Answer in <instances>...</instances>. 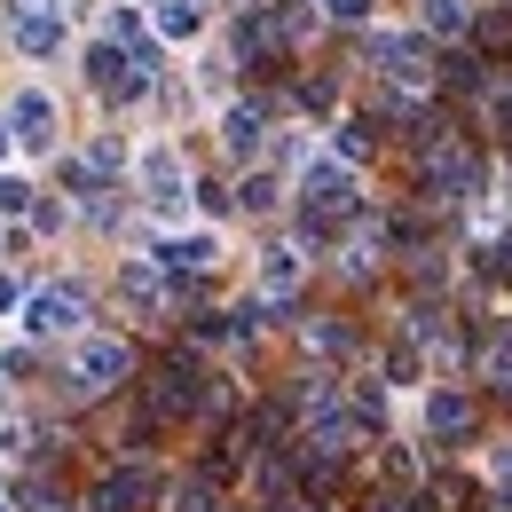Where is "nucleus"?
I'll return each instance as SVG.
<instances>
[{
	"label": "nucleus",
	"mask_w": 512,
	"mask_h": 512,
	"mask_svg": "<svg viewBox=\"0 0 512 512\" xmlns=\"http://www.w3.org/2000/svg\"><path fill=\"white\" fill-rule=\"evenodd\" d=\"M127 371H134L127 339H111V331H79V339H71V386H79V394H111Z\"/></svg>",
	"instance_id": "7ed1b4c3"
},
{
	"label": "nucleus",
	"mask_w": 512,
	"mask_h": 512,
	"mask_svg": "<svg viewBox=\"0 0 512 512\" xmlns=\"http://www.w3.org/2000/svg\"><path fill=\"white\" fill-rule=\"evenodd\" d=\"M16 449H24V434H16V426H0V465H8Z\"/></svg>",
	"instance_id": "473e14b6"
},
{
	"label": "nucleus",
	"mask_w": 512,
	"mask_h": 512,
	"mask_svg": "<svg viewBox=\"0 0 512 512\" xmlns=\"http://www.w3.org/2000/svg\"><path fill=\"white\" fill-rule=\"evenodd\" d=\"M237 205H245V213H268V205H276V182H268V174H245V182H237Z\"/></svg>",
	"instance_id": "b1692460"
},
{
	"label": "nucleus",
	"mask_w": 512,
	"mask_h": 512,
	"mask_svg": "<svg viewBox=\"0 0 512 512\" xmlns=\"http://www.w3.org/2000/svg\"><path fill=\"white\" fill-rule=\"evenodd\" d=\"M16 8H64V0H16Z\"/></svg>",
	"instance_id": "f704fd0d"
},
{
	"label": "nucleus",
	"mask_w": 512,
	"mask_h": 512,
	"mask_svg": "<svg viewBox=\"0 0 512 512\" xmlns=\"http://www.w3.org/2000/svg\"><path fill=\"white\" fill-rule=\"evenodd\" d=\"M8 150H16V127H8V111H0V158H8Z\"/></svg>",
	"instance_id": "72a5a7b5"
},
{
	"label": "nucleus",
	"mask_w": 512,
	"mask_h": 512,
	"mask_svg": "<svg viewBox=\"0 0 512 512\" xmlns=\"http://www.w3.org/2000/svg\"><path fill=\"white\" fill-rule=\"evenodd\" d=\"M87 166H95V174L127 166V142H119V134H95V142H87Z\"/></svg>",
	"instance_id": "5701e85b"
},
{
	"label": "nucleus",
	"mask_w": 512,
	"mask_h": 512,
	"mask_svg": "<svg viewBox=\"0 0 512 512\" xmlns=\"http://www.w3.org/2000/svg\"><path fill=\"white\" fill-rule=\"evenodd\" d=\"M426 434H434V442H465V434H473V402H465L457 386H434V394H426Z\"/></svg>",
	"instance_id": "9b49d317"
},
{
	"label": "nucleus",
	"mask_w": 512,
	"mask_h": 512,
	"mask_svg": "<svg viewBox=\"0 0 512 512\" xmlns=\"http://www.w3.org/2000/svg\"><path fill=\"white\" fill-rule=\"evenodd\" d=\"M300 205H316V213H355L363 197H355L347 158H308V174H300Z\"/></svg>",
	"instance_id": "0eeeda50"
},
{
	"label": "nucleus",
	"mask_w": 512,
	"mask_h": 512,
	"mask_svg": "<svg viewBox=\"0 0 512 512\" xmlns=\"http://www.w3.org/2000/svg\"><path fill=\"white\" fill-rule=\"evenodd\" d=\"M292 284H300V245H268V253H260V300L276 308Z\"/></svg>",
	"instance_id": "ddd939ff"
},
{
	"label": "nucleus",
	"mask_w": 512,
	"mask_h": 512,
	"mask_svg": "<svg viewBox=\"0 0 512 512\" xmlns=\"http://www.w3.org/2000/svg\"><path fill=\"white\" fill-rule=\"evenodd\" d=\"M308 347H316V355H347L355 331H347V323H308Z\"/></svg>",
	"instance_id": "4be33fe9"
},
{
	"label": "nucleus",
	"mask_w": 512,
	"mask_h": 512,
	"mask_svg": "<svg viewBox=\"0 0 512 512\" xmlns=\"http://www.w3.org/2000/svg\"><path fill=\"white\" fill-rule=\"evenodd\" d=\"M111 40H127V48H142L150 32H142V16H134V8H119V16H111Z\"/></svg>",
	"instance_id": "c756f323"
},
{
	"label": "nucleus",
	"mask_w": 512,
	"mask_h": 512,
	"mask_svg": "<svg viewBox=\"0 0 512 512\" xmlns=\"http://www.w3.org/2000/svg\"><path fill=\"white\" fill-rule=\"evenodd\" d=\"M363 150H371V127H363V119H347V127H339V158H347V166H355V158H363Z\"/></svg>",
	"instance_id": "cd10ccee"
},
{
	"label": "nucleus",
	"mask_w": 512,
	"mask_h": 512,
	"mask_svg": "<svg viewBox=\"0 0 512 512\" xmlns=\"http://www.w3.org/2000/svg\"><path fill=\"white\" fill-rule=\"evenodd\" d=\"M371 64H379L402 95L434 79V56H426V40H418V32H371Z\"/></svg>",
	"instance_id": "39448f33"
},
{
	"label": "nucleus",
	"mask_w": 512,
	"mask_h": 512,
	"mask_svg": "<svg viewBox=\"0 0 512 512\" xmlns=\"http://www.w3.org/2000/svg\"><path fill=\"white\" fill-rule=\"evenodd\" d=\"M426 32H442V40L473 32V0H426Z\"/></svg>",
	"instance_id": "aec40b11"
},
{
	"label": "nucleus",
	"mask_w": 512,
	"mask_h": 512,
	"mask_svg": "<svg viewBox=\"0 0 512 512\" xmlns=\"http://www.w3.org/2000/svg\"><path fill=\"white\" fill-rule=\"evenodd\" d=\"M473 363H481V379H489V386L512 402V331H497L489 347H473Z\"/></svg>",
	"instance_id": "a211bd4d"
},
{
	"label": "nucleus",
	"mask_w": 512,
	"mask_h": 512,
	"mask_svg": "<svg viewBox=\"0 0 512 512\" xmlns=\"http://www.w3.org/2000/svg\"><path fill=\"white\" fill-rule=\"evenodd\" d=\"M473 497H481V489H473L465 473H442V481H434V512H473Z\"/></svg>",
	"instance_id": "412c9836"
},
{
	"label": "nucleus",
	"mask_w": 512,
	"mask_h": 512,
	"mask_svg": "<svg viewBox=\"0 0 512 512\" xmlns=\"http://www.w3.org/2000/svg\"><path fill=\"white\" fill-rule=\"evenodd\" d=\"M8 32H16V48H24L32 64H48V56L64 48V16H56V8H16Z\"/></svg>",
	"instance_id": "9d476101"
},
{
	"label": "nucleus",
	"mask_w": 512,
	"mask_h": 512,
	"mask_svg": "<svg viewBox=\"0 0 512 512\" xmlns=\"http://www.w3.org/2000/svg\"><path fill=\"white\" fill-rule=\"evenodd\" d=\"M473 40H481V48H505V40H512V16H473Z\"/></svg>",
	"instance_id": "bb28decb"
},
{
	"label": "nucleus",
	"mask_w": 512,
	"mask_h": 512,
	"mask_svg": "<svg viewBox=\"0 0 512 512\" xmlns=\"http://www.w3.org/2000/svg\"><path fill=\"white\" fill-rule=\"evenodd\" d=\"M119 292H127L134 308H158V300H166V268H158V260H127V268H119Z\"/></svg>",
	"instance_id": "dca6fc26"
},
{
	"label": "nucleus",
	"mask_w": 512,
	"mask_h": 512,
	"mask_svg": "<svg viewBox=\"0 0 512 512\" xmlns=\"http://www.w3.org/2000/svg\"><path fill=\"white\" fill-rule=\"evenodd\" d=\"M489 481H497V505L512 512V442H505V449H489Z\"/></svg>",
	"instance_id": "393cba45"
},
{
	"label": "nucleus",
	"mask_w": 512,
	"mask_h": 512,
	"mask_svg": "<svg viewBox=\"0 0 512 512\" xmlns=\"http://www.w3.org/2000/svg\"><path fill=\"white\" fill-rule=\"evenodd\" d=\"M347 410H355V434H379L386 426V379H355L347 386Z\"/></svg>",
	"instance_id": "f3484780"
},
{
	"label": "nucleus",
	"mask_w": 512,
	"mask_h": 512,
	"mask_svg": "<svg viewBox=\"0 0 512 512\" xmlns=\"http://www.w3.org/2000/svg\"><path fill=\"white\" fill-rule=\"evenodd\" d=\"M379 379H386V386H418V379H426V347H418L410 331H402V339L379 355Z\"/></svg>",
	"instance_id": "2eb2a0df"
},
{
	"label": "nucleus",
	"mask_w": 512,
	"mask_h": 512,
	"mask_svg": "<svg viewBox=\"0 0 512 512\" xmlns=\"http://www.w3.org/2000/svg\"><path fill=\"white\" fill-rule=\"evenodd\" d=\"M197 32H205L197 0H158V40H197Z\"/></svg>",
	"instance_id": "6ab92c4d"
},
{
	"label": "nucleus",
	"mask_w": 512,
	"mask_h": 512,
	"mask_svg": "<svg viewBox=\"0 0 512 512\" xmlns=\"http://www.w3.org/2000/svg\"><path fill=\"white\" fill-rule=\"evenodd\" d=\"M150 497H158L150 465H119L111 481H95V512H150Z\"/></svg>",
	"instance_id": "1a4fd4ad"
},
{
	"label": "nucleus",
	"mask_w": 512,
	"mask_h": 512,
	"mask_svg": "<svg viewBox=\"0 0 512 512\" xmlns=\"http://www.w3.org/2000/svg\"><path fill=\"white\" fill-rule=\"evenodd\" d=\"M473 190H489V158H481L465 134H442V142L418 150V197H434V205H465Z\"/></svg>",
	"instance_id": "f257e3e1"
},
{
	"label": "nucleus",
	"mask_w": 512,
	"mask_h": 512,
	"mask_svg": "<svg viewBox=\"0 0 512 512\" xmlns=\"http://www.w3.org/2000/svg\"><path fill=\"white\" fill-rule=\"evenodd\" d=\"M8 308H24V284H16V276H0V316H8Z\"/></svg>",
	"instance_id": "2f4dec72"
},
{
	"label": "nucleus",
	"mask_w": 512,
	"mask_h": 512,
	"mask_svg": "<svg viewBox=\"0 0 512 512\" xmlns=\"http://www.w3.org/2000/svg\"><path fill=\"white\" fill-rule=\"evenodd\" d=\"M8 127H16V142H24V150H56V95H48V87H16Z\"/></svg>",
	"instance_id": "6e6552de"
},
{
	"label": "nucleus",
	"mask_w": 512,
	"mask_h": 512,
	"mask_svg": "<svg viewBox=\"0 0 512 512\" xmlns=\"http://www.w3.org/2000/svg\"><path fill=\"white\" fill-rule=\"evenodd\" d=\"M0 512H16V505H8V497H0Z\"/></svg>",
	"instance_id": "c9c22d12"
},
{
	"label": "nucleus",
	"mask_w": 512,
	"mask_h": 512,
	"mask_svg": "<svg viewBox=\"0 0 512 512\" xmlns=\"http://www.w3.org/2000/svg\"><path fill=\"white\" fill-rule=\"evenodd\" d=\"M0 213H32V182H16V174H0Z\"/></svg>",
	"instance_id": "c85d7f7f"
},
{
	"label": "nucleus",
	"mask_w": 512,
	"mask_h": 512,
	"mask_svg": "<svg viewBox=\"0 0 512 512\" xmlns=\"http://www.w3.org/2000/svg\"><path fill=\"white\" fill-rule=\"evenodd\" d=\"M371 512H434V505H426V497H410V489H379Z\"/></svg>",
	"instance_id": "a878e982"
},
{
	"label": "nucleus",
	"mask_w": 512,
	"mask_h": 512,
	"mask_svg": "<svg viewBox=\"0 0 512 512\" xmlns=\"http://www.w3.org/2000/svg\"><path fill=\"white\" fill-rule=\"evenodd\" d=\"M331 16H339V24H363V16H371V0H331Z\"/></svg>",
	"instance_id": "7c9ffc66"
},
{
	"label": "nucleus",
	"mask_w": 512,
	"mask_h": 512,
	"mask_svg": "<svg viewBox=\"0 0 512 512\" xmlns=\"http://www.w3.org/2000/svg\"><path fill=\"white\" fill-rule=\"evenodd\" d=\"M87 87L111 95V103H134V95H150V71H134V56L119 40H95L87 48Z\"/></svg>",
	"instance_id": "423d86ee"
},
{
	"label": "nucleus",
	"mask_w": 512,
	"mask_h": 512,
	"mask_svg": "<svg viewBox=\"0 0 512 512\" xmlns=\"http://www.w3.org/2000/svg\"><path fill=\"white\" fill-rule=\"evenodd\" d=\"M134 182H142V205H150L158 221H182V213H190V166H182L174 142H150V150L134 158Z\"/></svg>",
	"instance_id": "f03ea898"
},
{
	"label": "nucleus",
	"mask_w": 512,
	"mask_h": 512,
	"mask_svg": "<svg viewBox=\"0 0 512 512\" xmlns=\"http://www.w3.org/2000/svg\"><path fill=\"white\" fill-rule=\"evenodd\" d=\"M221 142H229V158H260V103H229L221 111Z\"/></svg>",
	"instance_id": "4468645a"
},
{
	"label": "nucleus",
	"mask_w": 512,
	"mask_h": 512,
	"mask_svg": "<svg viewBox=\"0 0 512 512\" xmlns=\"http://www.w3.org/2000/svg\"><path fill=\"white\" fill-rule=\"evenodd\" d=\"M489 512H505V505H489Z\"/></svg>",
	"instance_id": "e433bc0d"
},
{
	"label": "nucleus",
	"mask_w": 512,
	"mask_h": 512,
	"mask_svg": "<svg viewBox=\"0 0 512 512\" xmlns=\"http://www.w3.org/2000/svg\"><path fill=\"white\" fill-rule=\"evenodd\" d=\"M24 331H32V339H79V331H87L79 284H40V292H24Z\"/></svg>",
	"instance_id": "20e7f679"
},
{
	"label": "nucleus",
	"mask_w": 512,
	"mask_h": 512,
	"mask_svg": "<svg viewBox=\"0 0 512 512\" xmlns=\"http://www.w3.org/2000/svg\"><path fill=\"white\" fill-rule=\"evenodd\" d=\"M213 253H221V245H213V229H190V237H166L150 260H158L166 276H197V268H213Z\"/></svg>",
	"instance_id": "f8f14e48"
}]
</instances>
